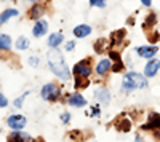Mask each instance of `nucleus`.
Listing matches in <instances>:
<instances>
[{
    "label": "nucleus",
    "instance_id": "obj_1",
    "mask_svg": "<svg viewBox=\"0 0 160 142\" xmlns=\"http://www.w3.org/2000/svg\"><path fill=\"white\" fill-rule=\"evenodd\" d=\"M47 61H48V67L51 69V72L55 73L58 78H61V80H69L71 78L72 72L68 67V64L64 61V56L58 48H50V51L47 53Z\"/></svg>",
    "mask_w": 160,
    "mask_h": 142
},
{
    "label": "nucleus",
    "instance_id": "obj_2",
    "mask_svg": "<svg viewBox=\"0 0 160 142\" xmlns=\"http://www.w3.org/2000/svg\"><path fill=\"white\" fill-rule=\"evenodd\" d=\"M148 86V78L138 72H127L122 80V89L125 93H131L135 89H142Z\"/></svg>",
    "mask_w": 160,
    "mask_h": 142
},
{
    "label": "nucleus",
    "instance_id": "obj_3",
    "mask_svg": "<svg viewBox=\"0 0 160 142\" xmlns=\"http://www.w3.org/2000/svg\"><path fill=\"white\" fill-rule=\"evenodd\" d=\"M40 96H42L43 101H58L59 96H61V88L55 83H47L42 86L40 89Z\"/></svg>",
    "mask_w": 160,
    "mask_h": 142
},
{
    "label": "nucleus",
    "instance_id": "obj_4",
    "mask_svg": "<svg viewBox=\"0 0 160 142\" xmlns=\"http://www.w3.org/2000/svg\"><path fill=\"white\" fill-rule=\"evenodd\" d=\"M91 72H93V67H91L90 59L78 61L75 66H74V69H72L74 77H83V78H88V77L91 75Z\"/></svg>",
    "mask_w": 160,
    "mask_h": 142
},
{
    "label": "nucleus",
    "instance_id": "obj_5",
    "mask_svg": "<svg viewBox=\"0 0 160 142\" xmlns=\"http://www.w3.org/2000/svg\"><path fill=\"white\" fill-rule=\"evenodd\" d=\"M26 125H28V120H26L24 115H19V113H15V115H10L7 118V126L11 128L13 131H22Z\"/></svg>",
    "mask_w": 160,
    "mask_h": 142
},
{
    "label": "nucleus",
    "instance_id": "obj_6",
    "mask_svg": "<svg viewBox=\"0 0 160 142\" xmlns=\"http://www.w3.org/2000/svg\"><path fill=\"white\" fill-rule=\"evenodd\" d=\"M141 128H142V130H148V131L160 130V113L151 112V113L148 115V121H146V125H142Z\"/></svg>",
    "mask_w": 160,
    "mask_h": 142
},
{
    "label": "nucleus",
    "instance_id": "obj_7",
    "mask_svg": "<svg viewBox=\"0 0 160 142\" xmlns=\"http://www.w3.org/2000/svg\"><path fill=\"white\" fill-rule=\"evenodd\" d=\"M160 70V59H149L148 64L144 66V77L146 78H152L157 75V72Z\"/></svg>",
    "mask_w": 160,
    "mask_h": 142
},
{
    "label": "nucleus",
    "instance_id": "obj_8",
    "mask_svg": "<svg viewBox=\"0 0 160 142\" xmlns=\"http://www.w3.org/2000/svg\"><path fill=\"white\" fill-rule=\"evenodd\" d=\"M95 99L99 102V104H102V106L109 104V102H111V91H109V88L108 86H98L95 89Z\"/></svg>",
    "mask_w": 160,
    "mask_h": 142
},
{
    "label": "nucleus",
    "instance_id": "obj_9",
    "mask_svg": "<svg viewBox=\"0 0 160 142\" xmlns=\"http://www.w3.org/2000/svg\"><path fill=\"white\" fill-rule=\"evenodd\" d=\"M158 48L154 46V45H149V46H138L136 48V54L142 59H152L155 54H157Z\"/></svg>",
    "mask_w": 160,
    "mask_h": 142
},
{
    "label": "nucleus",
    "instance_id": "obj_10",
    "mask_svg": "<svg viewBox=\"0 0 160 142\" xmlns=\"http://www.w3.org/2000/svg\"><path fill=\"white\" fill-rule=\"evenodd\" d=\"M47 31H48V22L45 19H38V21H35L34 27H32V35L37 37V38L43 37L47 34Z\"/></svg>",
    "mask_w": 160,
    "mask_h": 142
},
{
    "label": "nucleus",
    "instance_id": "obj_11",
    "mask_svg": "<svg viewBox=\"0 0 160 142\" xmlns=\"http://www.w3.org/2000/svg\"><path fill=\"white\" fill-rule=\"evenodd\" d=\"M112 69V61L109 58H104V59H99V62L96 64V73L98 75H106L109 73V70Z\"/></svg>",
    "mask_w": 160,
    "mask_h": 142
},
{
    "label": "nucleus",
    "instance_id": "obj_12",
    "mask_svg": "<svg viewBox=\"0 0 160 142\" xmlns=\"http://www.w3.org/2000/svg\"><path fill=\"white\" fill-rule=\"evenodd\" d=\"M68 104L71 107H85L87 106V99L82 94L74 93V94H69L68 96Z\"/></svg>",
    "mask_w": 160,
    "mask_h": 142
},
{
    "label": "nucleus",
    "instance_id": "obj_13",
    "mask_svg": "<svg viewBox=\"0 0 160 142\" xmlns=\"http://www.w3.org/2000/svg\"><path fill=\"white\" fill-rule=\"evenodd\" d=\"M7 142H32V137L29 134L22 133V131H13L8 136V140Z\"/></svg>",
    "mask_w": 160,
    "mask_h": 142
},
{
    "label": "nucleus",
    "instance_id": "obj_14",
    "mask_svg": "<svg viewBox=\"0 0 160 142\" xmlns=\"http://www.w3.org/2000/svg\"><path fill=\"white\" fill-rule=\"evenodd\" d=\"M91 34V27L88 24H78L77 27H74V35L77 38H85Z\"/></svg>",
    "mask_w": 160,
    "mask_h": 142
},
{
    "label": "nucleus",
    "instance_id": "obj_15",
    "mask_svg": "<svg viewBox=\"0 0 160 142\" xmlns=\"http://www.w3.org/2000/svg\"><path fill=\"white\" fill-rule=\"evenodd\" d=\"M125 35H127V31H125V29H118V31L112 32V34H111V46L120 45V43L123 42Z\"/></svg>",
    "mask_w": 160,
    "mask_h": 142
},
{
    "label": "nucleus",
    "instance_id": "obj_16",
    "mask_svg": "<svg viewBox=\"0 0 160 142\" xmlns=\"http://www.w3.org/2000/svg\"><path fill=\"white\" fill-rule=\"evenodd\" d=\"M62 42H64V35L61 32L50 34V37H48V46L50 48H58Z\"/></svg>",
    "mask_w": 160,
    "mask_h": 142
},
{
    "label": "nucleus",
    "instance_id": "obj_17",
    "mask_svg": "<svg viewBox=\"0 0 160 142\" xmlns=\"http://www.w3.org/2000/svg\"><path fill=\"white\" fill-rule=\"evenodd\" d=\"M15 16H19V11L15 10V8H7L2 15H0V26H3L7 21H10L11 18H15Z\"/></svg>",
    "mask_w": 160,
    "mask_h": 142
},
{
    "label": "nucleus",
    "instance_id": "obj_18",
    "mask_svg": "<svg viewBox=\"0 0 160 142\" xmlns=\"http://www.w3.org/2000/svg\"><path fill=\"white\" fill-rule=\"evenodd\" d=\"M43 13H45V7H43V5H40V3H37V5H34V7L29 10V18L38 21V19H42L40 16H42Z\"/></svg>",
    "mask_w": 160,
    "mask_h": 142
},
{
    "label": "nucleus",
    "instance_id": "obj_19",
    "mask_svg": "<svg viewBox=\"0 0 160 142\" xmlns=\"http://www.w3.org/2000/svg\"><path fill=\"white\" fill-rule=\"evenodd\" d=\"M108 46H111V42L108 38H99V40L95 42V51L96 53H104V51L108 50Z\"/></svg>",
    "mask_w": 160,
    "mask_h": 142
},
{
    "label": "nucleus",
    "instance_id": "obj_20",
    "mask_svg": "<svg viewBox=\"0 0 160 142\" xmlns=\"http://www.w3.org/2000/svg\"><path fill=\"white\" fill-rule=\"evenodd\" d=\"M11 48V38L7 34H0V50L2 51H8Z\"/></svg>",
    "mask_w": 160,
    "mask_h": 142
},
{
    "label": "nucleus",
    "instance_id": "obj_21",
    "mask_svg": "<svg viewBox=\"0 0 160 142\" xmlns=\"http://www.w3.org/2000/svg\"><path fill=\"white\" fill-rule=\"evenodd\" d=\"M74 86L77 89H85L88 86V82H87V78H83V77H74Z\"/></svg>",
    "mask_w": 160,
    "mask_h": 142
},
{
    "label": "nucleus",
    "instance_id": "obj_22",
    "mask_svg": "<svg viewBox=\"0 0 160 142\" xmlns=\"http://www.w3.org/2000/svg\"><path fill=\"white\" fill-rule=\"evenodd\" d=\"M16 48L21 50V51L28 50V48H29V40H28L26 37H19L18 40H16Z\"/></svg>",
    "mask_w": 160,
    "mask_h": 142
},
{
    "label": "nucleus",
    "instance_id": "obj_23",
    "mask_svg": "<svg viewBox=\"0 0 160 142\" xmlns=\"http://www.w3.org/2000/svg\"><path fill=\"white\" fill-rule=\"evenodd\" d=\"M131 130V121L130 120H122L118 125V131H123V133H128Z\"/></svg>",
    "mask_w": 160,
    "mask_h": 142
},
{
    "label": "nucleus",
    "instance_id": "obj_24",
    "mask_svg": "<svg viewBox=\"0 0 160 142\" xmlns=\"http://www.w3.org/2000/svg\"><path fill=\"white\" fill-rule=\"evenodd\" d=\"M123 69H125L123 62H122V61H115V62L112 64V69H111V72L118 73V72H123Z\"/></svg>",
    "mask_w": 160,
    "mask_h": 142
},
{
    "label": "nucleus",
    "instance_id": "obj_25",
    "mask_svg": "<svg viewBox=\"0 0 160 142\" xmlns=\"http://www.w3.org/2000/svg\"><path fill=\"white\" fill-rule=\"evenodd\" d=\"M155 22H157V15H155V13H151V15L146 18L144 26H146V27H151V26H154Z\"/></svg>",
    "mask_w": 160,
    "mask_h": 142
},
{
    "label": "nucleus",
    "instance_id": "obj_26",
    "mask_svg": "<svg viewBox=\"0 0 160 142\" xmlns=\"http://www.w3.org/2000/svg\"><path fill=\"white\" fill-rule=\"evenodd\" d=\"M106 3H108V0H90V5L96 8H106Z\"/></svg>",
    "mask_w": 160,
    "mask_h": 142
},
{
    "label": "nucleus",
    "instance_id": "obj_27",
    "mask_svg": "<svg viewBox=\"0 0 160 142\" xmlns=\"http://www.w3.org/2000/svg\"><path fill=\"white\" fill-rule=\"evenodd\" d=\"M28 96H29V91H26L22 96H19V97L15 101V107H16V109H21V107H22V102H24V99L28 97Z\"/></svg>",
    "mask_w": 160,
    "mask_h": 142
},
{
    "label": "nucleus",
    "instance_id": "obj_28",
    "mask_svg": "<svg viewBox=\"0 0 160 142\" xmlns=\"http://www.w3.org/2000/svg\"><path fill=\"white\" fill-rule=\"evenodd\" d=\"M109 59L111 61H122V56H120V53H118V51H114V50H111L109 51Z\"/></svg>",
    "mask_w": 160,
    "mask_h": 142
},
{
    "label": "nucleus",
    "instance_id": "obj_29",
    "mask_svg": "<svg viewBox=\"0 0 160 142\" xmlns=\"http://www.w3.org/2000/svg\"><path fill=\"white\" fill-rule=\"evenodd\" d=\"M8 106V99L0 93V109H3V107H7Z\"/></svg>",
    "mask_w": 160,
    "mask_h": 142
},
{
    "label": "nucleus",
    "instance_id": "obj_30",
    "mask_svg": "<svg viewBox=\"0 0 160 142\" xmlns=\"http://www.w3.org/2000/svg\"><path fill=\"white\" fill-rule=\"evenodd\" d=\"M157 40H160V34L158 32H152V35L149 37V42L151 43H155Z\"/></svg>",
    "mask_w": 160,
    "mask_h": 142
},
{
    "label": "nucleus",
    "instance_id": "obj_31",
    "mask_svg": "<svg viewBox=\"0 0 160 142\" xmlns=\"http://www.w3.org/2000/svg\"><path fill=\"white\" fill-rule=\"evenodd\" d=\"M29 66H32V67H37L38 66V58L37 56H31L29 58Z\"/></svg>",
    "mask_w": 160,
    "mask_h": 142
},
{
    "label": "nucleus",
    "instance_id": "obj_32",
    "mask_svg": "<svg viewBox=\"0 0 160 142\" xmlns=\"http://www.w3.org/2000/svg\"><path fill=\"white\" fill-rule=\"evenodd\" d=\"M61 121H62V123H69V121H71V113H69V112L62 113V115H61Z\"/></svg>",
    "mask_w": 160,
    "mask_h": 142
},
{
    "label": "nucleus",
    "instance_id": "obj_33",
    "mask_svg": "<svg viewBox=\"0 0 160 142\" xmlns=\"http://www.w3.org/2000/svg\"><path fill=\"white\" fill-rule=\"evenodd\" d=\"M66 51H74V48H75V42H66Z\"/></svg>",
    "mask_w": 160,
    "mask_h": 142
},
{
    "label": "nucleus",
    "instance_id": "obj_34",
    "mask_svg": "<svg viewBox=\"0 0 160 142\" xmlns=\"http://www.w3.org/2000/svg\"><path fill=\"white\" fill-rule=\"evenodd\" d=\"M91 115H93V117H99V115H101V109L96 106V107H91Z\"/></svg>",
    "mask_w": 160,
    "mask_h": 142
},
{
    "label": "nucleus",
    "instance_id": "obj_35",
    "mask_svg": "<svg viewBox=\"0 0 160 142\" xmlns=\"http://www.w3.org/2000/svg\"><path fill=\"white\" fill-rule=\"evenodd\" d=\"M141 3H142L146 8H151V5H152V0H141Z\"/></svg>",
    "mask_w": 160,
    "mask_h": 142
},
{
    "label": "nucleus",
    "instance_id": "obj_36",
    "mask_svg": "<svg viewBox=\"0 0 160 142\" xmlns=\"http://www.w3.org/2000/svg\"><path fill=\"white\" fill-rule=\"evenodd\" d=\"M154 137H155L157 142H160V130H155V131H154Z\"/></svg>",
    "mask_w": 160,
    "mask_h": 142
},
{
    "label": "nucleus",
    "instance_id": "obj_37",
    "mask_svg": "<svg viewBox=\"0 0 160 142\" xmlns=\"http://www.w3.org/2000/svg\"><path fill=\"white\" fill-rule=\"evenodd\" d=\"M136 142H144V140H142V137H141V136H136Z\"/></svg>",
    "mask_w": 160,
    "mask_h": 142
},
{
    "label": "nucleus",
    "instance_id": "obj_38",
    "mask_svg": "<svg viewBox=\"0 0 160 142\" xmlns=\"http://www.w3.org/2000/svg\"><path fill=\"white\" fill-rule=\"evenodd\" d=\"M32 142H34V140H32ZM37 142H43V140H37Z\"/></svg>",
    "mask_w": 160,
    "mask_h": 142
}]
</instances>
